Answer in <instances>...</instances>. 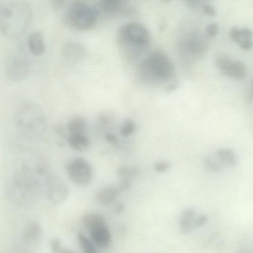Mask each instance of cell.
Instances as JSON below:
<instances>
[{"mask_svg":"<svg viewBox=\"0 0 253 253\" xmlns=\"http://www.w3.org/2000/svg\"><path fill=\"white\" fill-rule=\"evenodd\" d=\"M95 6L99 15L103 13L107 16H114L122 11L123 3L119 0H101Z\"/></svg>","mask_w":253,"mask_h":253,"instance_id":"14","label":"cell"},{"mask_svg":"<svg viewBox=\"0 0 253 253\" xmlns=\"http://www.w3.org/2000/svg\"><path fill=\"white\" fill-rule=\"evenodd\" d=\"M219 162L229 167H234L237 163V158L234 151L230 148H221L216 152Z\"/></svg>","mask_w":253,"mask_h":253,"instance_id":"21","label":"cell"},{"mask_svg":"<svg viewBox=\"0 0 253 253\" xmlns=\"http://www.w3.org/2000/svg\"><path fill=\"white\" fill-rule=\"evenodd\" d=\"M204 165L205 169L212 172H218L222 169L220 163H218L211 157H207L204 160Z\"/></svg>","mask_w":253,"mask_h":253,"instance_id":"25","label":"cell"},{"mask_svg":"<svg viewBox=\"0 0 253 253\" xmlns=\"http://www.w3.org/2000/svg\"><path fill=\"white\" fill-rule=\"evenodd\" d=\"M92 242L101 249L107 248L111 242V234L106 224L99 226L89 232Z\"/></svg>","mask_w":253,"mask_h":253,"instance_id":"11","label":"cell"},{"mask_svg":"<svg viewBox=\"0 0 253 253\" xmlns=\"http://www.w3.org/2000/svg\"><path fill=\"white\" fill-rule=\"evenodd\" d=\"M203 11L207 15L211 16H214L216 15L215 8L210 4H205L203 6Z\"/></svg>","mask_w":253,"mask_h":253,"instance_id":"30","label":"cell"},{"mask_svg":"<svg viewBox=\"0 0 253 253\" xmlns=\"http://www.w3.org/2000/svg\"><path fill=\"white\" fill-rule=\"evenodd\" d=\"M61 253H76L72 250L64 248V250H63V251Z\"/></svg>","mask_w":253,"mask_h":253,"instance_id":"34","label":"cell"},{"mask_svg":"<svg viewBox=\"0 0 253 253\" xmlns=\"http://www.w3.org/2000/svg\"><path fill=\"white\" fill-rule=\"evenodd\" d=\"M241 253H248L246 251H244V252H241Z\"/></svg>","mask_w":253,"mask_h":253,"instance_id":"36","label":"cell"},{"mask_svg":"<svg viewBox=\"0 0 253 253\" xmlns=\"http://www.w3.org/2000/svg\"><path fill=\"white\" fill-rule=\"evenodd\" d=\"M82 223L89 232L99 226L106 224L104 215L101 213L95 212L84 214L82 218Z\"/></svg>","mask_w":253,"mask_h":253,"instance_id":"17","label":"cell"},{"mask_svg":"<svg viewBox=\"0 0 253 253\" xmlns=\"http://www.w3.org/2000/svg\"><path fill=\"white\" fill-rule=\"evenodd\" d=\"M124 209V205L122 203H118L115 208V211L116 213H121Z\"/></svg>","mask_w":253,"mask_h":253,"instance_id":"33","label":"cell"},{"mask_svg":"<svg viewBox=\"0 0 253 253\" xmlns=\"http://www.w3.org/2000/svg\"><path fill=\"white\" fill-rule=\"evenodd\" d=\"M49 246L51 253H61L64 249L61 241L56 238L50 240Z\"/></svg>","mask_w":253,"mask_h":253,"instance_id":"26","label":"cell"},{"mask_svg":"<svg viewBox=\"0 0 253 253\" xmlns=\"http://www.w3.org/2000/svg\"><path fill=\"white\" fill-rule=\"evenodd\" d=\"M197 216L195 211L192 208H187L182 211L179 219V228L182 233H188L196 228Z\"/></svg>","mask_w":253,"mask_h":253,"instance_id":"15","label":"cell"},{"mask_svg":"<svg viewBox=\"0 0 253 253\" xmlns=\"http://www.w3.org/2000/svg\"><path fill=\"white\" fill-rule=\"evenodd\" d=\"M187 44L190 51L198 55L204 53L208 47L206 38L201 34L196 31H193L191 34Z\"/></svg>","mask_w":253,"mask_h":253,"instance_id":"13","label":"cell"},{"mask_svg":"<svg viewBox=\"0 0 253 253\" xmlns=\"http://www.w3.org/2000/svg\"><path fill=\"white\" fill-rule=\"evenodd\" d=\"M229 36L245 50H250L253 47V33L249 28L232 27L229 31Z\"/></svg>","mask_w":253,"mask_h":253,"instance_id":"10","label":"cell"},{"mask_svg":"<svg viewBox=\"0 0 253 253\" xmlns=\"http://www.w3.org/2000/svg\"><path fill=\"white\" fill-rule=\"evenodd\" d=\"M32 8L23 0H10L0 5V29L8 38H16L27 29L31 21Z\"/></svg>","mask_w":253,"mask_h":253,"instance_id":"1","label":"cell"},{"mask_svg":"<svg viewBox=\"0 0 253 253\" xmlns=\"http://www.w3.org/2000/svg\"><path fill=\"white\" fill-rule=\"evenodd\" d=\"M117 39L118 43L124 52L137 56L147 48L150 35L144 25L131 22L121 26L118 31Z\"/></svg>","mask_w":253,"mask_h":253,"instance_id":"3","label":"cell"},{"mask_svg":"<svg viewBox=\"0 0 253 253\" xmlns=\"http://www.w3.org/2000/svg\"><path fill=\"white\" fill-rule=\"evenodd\" d=\"M98 15L95 5L85 1L76 0L68 4L63 18L65 24L71 29L86 31L94 26Z\"/></svg>","mask_w":253,"mask_h":253,"instance_id":"4","label":"cell"},{"mask_svg":"<svg viewBox=\"0 0 253 253\" xmlns=\"http://www.w3.org/2000/svg\"><path fill=\"white\" fill-rule=\"evenodd\" d=\"M135 124L133 120L126 119L124 122L120 129L123 136L127 137L131 135L135 131Z\"/></svg>","mask_w":253,"mask_h":253,"instance_id":"24","label":"cell"},{"mask_svg":"<svg viewBox=\"0 0 253 253\" xmlns=\"http://www.w3.org/2000/svg\"><path fill=\"white\" fill-rule=\"evenodd\" d=\"M170 167V163L167 161H161L155 164L154 168L158 172H164Z\"/></svg>","mask_w":253,"mask_h":253,"instance_id":"28","label":"cell"},{"mask_svg":"<svg viewBox=\"0 0 253 253\" xmlns=\"http://www.w3.org/2000/svg\"><path fill=\"white\" fill-rule=\"evenodd\" d=\"M218 30V25L216 23H210L206 28V35L209 38H213L217 35Z\"/></svg>","mask_w":253,"mask_h":253,"instance_id":"27","label":"cell"},{"mask_svg":"<svg viewBox=\"0 0 253 253\" xmlns=\"http://www.w3.org/2000/svg\"><path fill=\"white\" fill-rule=\"evenodd\" d=\"M116 172L118 176L124 179H129V177H135L138 175L140 172V169L137 166L128 167L126 166H123L120 167L117 169Z\"/></svg>","mask_w":253,"mask_h":253,"instance_id":"23","label":"cell"},{"mask_svg":"<svg viewBox=\"0 0 253 253\" xmlns=\"http://www.w3.org/2000/svg\"><path fill=\"white\" fill-rule=\"evenodd\" d=\"M87 53L86 46L75 40L66 42L61 47V53L64 58L72 62L83 60L86 57Z\"/></svg>","mask_w":253,"mask_h":253,"instance_id":"9","label":"cell"},{"mask_svg":"<svg viewBox=\"0 0 253 253\" xmlns=\"http://www.w3.org/2000/svg\"><path fill=\"white\" fill-rule=\"evenodd\" d=\"M46 192L49 200L56 204L64 202L68 197L69 190L65 182L56 175H51L47 180Z\"/></svg>","mask_w":253,"mask_h":253,"instance_id":"8","label":"cell"},{"mask_svg":"<svg viewBox=\"0 0 253 253\" xmlns=\"http://www.w3.org/2000/svg\"><path fill=\"white\" fill-rule=\"evenodd\" d=\"M64 0H52L50 1V7L55 11L61 9L65 3Z\"/></svg>","mask_w":253,"mask_h":253,"instance_id":"29","label":"cell"},{"mask_svg":"<svg viewBox=\"0 0 253 253\" xmlns=\"http://www.w3.org/2000/svg\"><path fill=\"white\" fill-rule=\"evenodd\" d=\"M67 142L73 150L78 152H84L90 145V141L85 134H70Z\"/></svg>","mask_w":253,"mask_h":253,"instance_id":"18","label":"cell"},{"mask_svg":"<svg viewBox=\"0 0 253 253\" xmlns=\"http://www.w3.org/2000/svg\"><path fill=\"white\" fill-rule=\"evenodd\" d=\"M131 186V181L129 179L125 178L121 181L118 186V189L120 191H126Z\"/></svg>","mask_w":253,"mask_h":253,"instance_id":"31","label":"cell"},{"mask_svg":"<svg viewBox=\"0 0 253 253\" xmlns=\"http://www.w3.org/2000/svg\"><path fill=\"white\" fill-rule=\"evenodd\" d=\"M66 169L69 178L76 185L84 187L90 183L93 176L92 169L84 158L73 159L68 163Z\"/></svg>","mask_w":253,"mask_h":253,"instance_id":"6","label":"cell"},{"mask_svg":"<svg viewBox=\"0 0 253 253\" xmlns=\"http://www.w3.org/2000/svg\"><path fill=\"white\" fill-rule=\"evenodd\" d=\"M78 241L84 253H98L94 243L84 233H79Z\"/></svg>","mask_w":253,"mask_h":253,"instance_id":"22","label":"cell"},{"mask_svg":"<svg viewBox=\"0 0 253 253\" xmlns=\"http://www.w3.org/2000/svg\"><path fill=\"white\" fill-rule=\"evenodd\" d=\"M120 190L113 186H107L100 188L96 193V199L101 206H107L113 203L118 197Z\"/></svg>","mask_w":253,"mask_h":253,"instance_id":"12","label":"cell"},{"mask_svg":"<svg viewBox=\"0 0 253 253\" xmlns=\"http://www.w3.org/2000/svg\"><path fill=\"white\" fill-rule=\"evenodd\" d=\"M27 45L30 51L34 55L42 54L44 51L45 45L42 33L39 31L31 33L27 39Z\"/></svg>","mask_w":253,"mask_h":253,"instance_id":"16","label":"cell"},{"mask_svg":"<svg viewBox=\"0 0 253 253\" xmlns=\"http://www.w3.org/2000/svg\"><path fill=\"white\" fill-rule=\"evenodd\" d=\"M105 138L107 142L111 144H116L118 142L117 137L112 133H107L105 136Z\"/></svg>","mask_w":253,"mask_h":253,"instance_id":"32","label":"cell"},{"mask_svg":"<svg viewBox=\"0 0 253 253\" xmlns=\"http://www.w3.org/2000/svg\"><path fill=\"white\" fill-rule=\"evenodd\" d=\"M216 65L220 71L226 76L235 79H243L247 73V67L240 60H232L225 55H218Z\"/></svg>","mask_w":253,"mask_h":253,"instance_id":"7","label":"cell"},{"mask_svg":"<svg viewBox=\"0 0 253 253\" xmlns=\"http://www.w3.org/2000/svg\"><path fill=\"white\" fill-rule=\"evenodd\" d=\"M252 90L253 91V82H252Z\"/></svg>","mask_w":253,"mask_h":253,"instance_id":"35","label":"cell"},{"mask_svg":"<svg viewBox=\"0 0 253 253\" xmlns=\"http://www.w3.org/2000/svg\"><path fill=\"white\" fill-rule=\"evenodd\" d=\"M41 235V227L37 221L29 222L25 227L23 237L25 241L30 243L38 242Z\"/></svg>","mask_w":253,"mask_h":253,"instance_id":"20","label":"cell"},{"mask_svg":"<svg viewBox=\"0 0 253 253\" xmlns=\"http://www.w3.org/2000/svg\"><path fill=\"white\" fill-rule=\"evenodd\" d=\"M87 127V122L85 118L81 116H75L70 118L66 126L69 135L85 134Z\"/></svg>","mask_w":253,"mask_h":253,"instance_id":"19","label":"cell"},{"mask_svg":"<svg viewBox=\"0 0 253 253\" xmlns=\"http://www.w3.org/2000/svg\"><path fill=\"white\" fill-rule=\"evenodd\" d=\"M31 65L28 55L22 48H16L7 57L5 65L6 75L11 81H19L28 75Z\"/></svg>","mask_w":253,"mask_h":253,"instance_id":"5","label":"cell"},{"mask_svg":"<svg viewBox=\"0 0 253 253\" xmlns=\"http://www.w3.org/2000/svg\"><path fill=\"white\" fill-rule=\"evenodd\" d=\"M139 72L142 79L150 83H160L171 79L174 75V66L165 54L154 52L141 62Z\"/></svg>","mask_w":253,"mask_h":253,"instance_id":"2","label":"cell"}]
</instances>
